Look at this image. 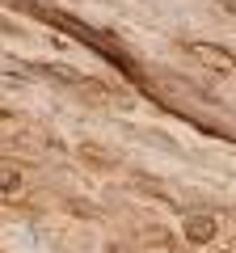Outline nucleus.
Instances as JSON below:
<instances>
[{"label": "nucleus", "instance_id": "obj_5", "mask_svg": "<svg viewBox=\"0 0 236 253\" xmlns=\"http://www.w3.org/2000/svg\"><path fill=\"white\" fill-rule=\"evenodd\" d=\"M219 4H228V9H236V0H219Z\"/></svg>", "mask_w": 236, "mask_h": 253}, {"label": "nucleus", "instance_id": "obj_3", "mask_svg": "<svg viewBox=\"0 0 236 253\" xmlns=\"http://www.w3.org/2000/svg\"><path fill=\"white\" fill-rule=\"evenodd\" d=\"M21 186V169L13 161H0V194H13Z\"/></svg>", "mask_w": 236, "mask_h": 253}, {"label": "nucleus", "instance_id": "obj_4", "mask_svg": "<svg viewBox=\"0 0 236 253\" xmlns=\"http://www.w3.org/2000/svg\"><path fill=\"white\" fill-rule=\"evenodd\" d=\"M80 156H84L89 165H110V156L101 152V148H93V144H84V148H80Z\"/></svg>", "mask_w": 236, "mask_h": 253}, {"label": "nucleus", "instance_id": "obj_6", "mask_svg": "<svg viewBox=\"0 0 236 253\" xmlns=\"http://www.w3.org/2000/svg\"><path fill=\"white\" fill-rule=\"evenodd\" d=\"M0 118H4V110H0Z\"/></svg>", "mask_w": 236, "mask_h": 253}, {"label": "nucleus", "instance_id": "obj_2", "mask_svg": "<svg viewBox=\"0 0 236 253\" xmlns=\"http://www.w3.org/2000/svg\"><path fill=\"white\" fill-rule=\"evenodd\" d=\"M182 236L190 245H211L219 236V219L215 215H202V211H198V215H186L182 219Z\"/></svg>", "mask_w": 236, "mask_h": 253}, {"label": "nucleus", "instance_id": "obj_1", "mask_svg": "<svg viewBox=\"0 0 236 253\" xmlns=\"http://www.w3.org/2000/svg\"><path fill=\"white\" fill-rule=\"evenodd\" d=\"M186 55H190L194 63H202V68H211L215 76H228L236 68V55L228 51V46H219V42H202V38H186Z\"/></svg>", "mask_w": 236, "mask_h": 253}]
</instances>
